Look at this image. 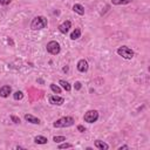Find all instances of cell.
I'll return each mask as SVG.
<instances>
[{"label":"cell","instance_id":"6da1fadb","mask_svg":"<svg viewBox=\"0 0 150 150\" xmlns=\"http://www.w3.org/2000/svg\"><path fill=\"white\" fill-rule=\"evenodd\" d=\"M47 25H48V20H47L45 16L39 15V16H35V18L32 20V22H30V28H32L33 30H40V29L46 28Z\"/></svg>","mask_w":150,"mask_h":150},{"label":"cell","instance_id":"7a4b0ae2","mask_svg":"<svg viewBox=\"0 0 150 150\" xmlns=\"http://www.w3.org/2000/svg\"><path fill=\"white\" fill-rule=\"evenodd\" d=\"M74 123H75V120L71 116H63V117L56 120L53 123V125H54V128H68V127L74 125Z\"/></svg>","mask_w":150,"mask_h":150},{"label":"cell","instance_id":"3957f363","mask_svg":"<svg viewBox=\"0 0 150 150\" xmlns=\"http://www.w3.org/2000/svg\"><path fill=\"white\" fill-rule=\"evenodd\" d=\"M117 54L120 56H122L123 59H125V60H131L134 57V55H135L134 50L131 48H129L128 46H121V47H118L117 48Z\"/></svg>","mask_w":150,"mask_h":150},{"label":"cell","instance_id":"277c9868","mask_svg":"<svg viewBox=\"0 0 150 150\" xmlns=\"http://www.w3.org/2000/svg\"><path fill=\"white\" fill-rule=\"evenodd\" d=\"M46 48H47V52H48L49 54H52V55H56V54H59L60 50H61L60 43H59L57 41H49V42L47 43Z\"/></svg>","mask_w":150,"mask_h":150},{"label":"cell","instance_id":"5b68a950","mask_svg":"<svg viewBox=\"0 0 150 150\" xmlns=\"http://www.w3.org/2000/svg\"><path fill=\"white\" fill-rule=\"evenodd\" d=\"M84 122L87 123H94L98 120V111L97 110H88L83 116Z\"/></svg>","mask_w":150,"mask_h":150},{"label":"cell","instance_id":"8992f818","mask_svg":"<svg viewBox=\"0 0 150 150\" xmlns=\"http://www.w3.org/2000/svg\"><path fill=\"white\" fill-rule=\"evenodd\" d=\"M48 100H49V103L54 105H62L64 103V98L59 95H50Z\"/></svg>","mask_w":150,"mask_h":150},{"label":"cell","instance_id":"52a82bcc","mask_svg":"<svg viewBox=\"0 0 150 150\" xmlns=\"http://www.w3.org/2000/svg\"><path fill=\"white\" fill-rule=\"evenodd\" d=\"M70 27H71V22H70L69 20H66V21H63V22L59 26V30H60V33H62V34H67Z\"/></svg>","mask_w":150,"mask_h":150},{"label":"cell","instance_id":"ba28073f","mask_svg":"<svg viewBox=\"0 0 150 150\" xmlns=\"http://www.w3.org/2000/svg\"><path fill=\"white\" fill-rule=\"evenodd\" d=\"M77 70L79 71H81V73H84V71H87L88 70V62H87V60H84V59H81L79 62H77Z\"/></svg>","mask_w":150,"mask_h":150},{"label":"cell","instance_id":"9c48e42d","mask_svg":"<svg viewBox=\"0 0 150 150\" xmlns=\"http://www.w3.org/2000/svg\"><path fill=\"white\" fill-rule=\"evenodd\" d=\"M9 94H12V88H11V86H2L1 88H0V96L1 97H8L9 96Z\"/></svg>","mask_w":150,"mask_h":150},{"label":"cell","instance_id":"30bf717a","mask_svg":"<svg viewBox=\"0 0 150 150\" xmlns=\"http://www.w3.org/2000/svg\"><path fill=\"white\" fill-rule=\"evenodd\" d=\"M25 120L27 121V122H29V123H32V124H40L41 122H40V120L38 118V117H35V116H33L32 114H25Z\"/></svg>","mask_w":150,"mask_h":150},{"label":"cell","instance_id":"8fae6325","mask_svg":"<svg viewBox=\"0 0 150 150\" xmlns=\"http://www.w3.org/2000/svg\"><path fill=\"white\" fill-rule=\"evenodd\" d=\"M94 145H95V148H97L100 150H108L109 149V145L107 143H104L103 141H100V139H96Z\"/></svg>","mask_w":150,"mask_h":150},{"label":"cell","instance_id":"7c38bea8","mask_svg":"<svg viewBox=\"0 0 150 150\" xmlns=\"http://www.w3.org/2000/svg\"><path fill=\"white\" fill-rule=\"evenodd\" d=\"M73 11L75 13H77L79 15H84V7L82 5H80V4H75L73 6Z\"/></svg>","mask_w":150,"mask_h":150},{"label":"cell","instance_id":"4fadbf2b","mask_svg":"<svg viewBox=\"0 0 150 150\" xmlns=\"http://www.w3.org/2000/svg\"><path fill=\"white\" fill-rule=\"evenodd\" d=\"M34 142H35L36 144H46V143L48 142V139H47V137H45V136L38 135V136L34 137Z\"/></svg>","mask_w":150,"mask_h":150},{"label":"cell","instance_id":"5bb4252c","mask_svg":"<svg viewBox=\"0 0 150 150\" xmlns=\"http://www.w3.org/2000/svg\"><path fill=\"white\" fill-rule=\"evenodd\" d=\"M59 84H61V87L66 90V91H70L71 90V86L68 81H64V80H60L59 81Z\"/></svg>","mask_w":150,"mask_h":150},{"label":"cell","instance_id":"9a60e30c","mask_svg":"<svg viewBox=\"0 0 150 150\" xmlns=\"http://www.w3.org/2000/svg\"><path fill=\"white\" fill-rule=\"evenodd\" d=\"M81 36V29L80 28H75L73 32H71V34H70V39L71 40H76V39H79Z\"/></svg>","mask_w":150,"mask_h":150},{"label":"cell","instance_id":"2e32d148","mask_svg":"<svg viewBox=\"0 0 150 150\" xmlns=\"http://www.w3.org/2000/svg\"><path fill=\"white\" fill-rule=\"evenodd\" d=\"M132 0H111V4L112 5H127V4H130Z\"/></svg>","mask_w":150,"mask_h":150},{"label":"cell","instance_id":"e0dca14e","mask_svg":"<svg viewBox=\"0 0 150 150\" xmlns=\"http://www.w3.org/2000/svg\"><path fill=\"white\" fill-rule=\"evenodd\" d=\"M13 98H14V100H16V101H19V100H22V98H23V93H22L21 90H18V91H15V93L13 94Z\"/></svg>","mask_w":150,"mask_h":150},{"label":"cell","instance_id":"ac0fdd59","mask_svg":"<svg viewBox=\"0 0 150 150\" xmlns=\"http://www.w3.org/2000/svg\"><path fill=\"white\" fill-rule=\"evenodd\" d=\"M50 89H52V91L55 93V94H61V88H60L57 84H55V83H52V84H50Z\"/></svg>","mask_w":150,"mask_h":150},{"label":"cell","instance_id":"d6986e66","mask_svg":"<svg viewBox=\"0 0 150 150\" xmlns=\"http://www.w3.org/2000/svg\"><path fill=\"white\" fill-rule=\"evenodd\" d=\"M53 141H54L55 143H61V142L67 141V138H66L64 136H54V137H53Z\"/></svg>","mask_w":150,"mask_h":150},{"label":"cell","instance_id":"ffe728a7","mask_svg":"<svg viewBox=\"0 0 150 150\" xmlns=\"http://www.w3.org/2000/svg\"><path fill=\"white\" fill-rule=\"evenodd\" d=\"M57 148H59V149H69V148H73V144H71V143H67V142L64 141V143L60 144Z\"/></svg>","mask_w":150,"mask_h":150},{"label":"cell","instance_id":"44dd1931","mask_svg":"<svg viewBox=\"0 0 150 150\" xmlns=\"http://www.w3.org/2000/svg\"><path fill=\"white\" fill-rule=\"evenodd\" d=\"M11 120H12V122L13 123H15V124H18V123H20L21 121H20V118L18 117V116H15V115H12L11 116Z\"/></svg>","mask_w":150,"mask_h":150},{"label":"cell","instance_id":"7402d4cb","mask_svg":"<svg viewBox=\"0 0 150 150\" xmlns=\"http://www.w3.org/2000/svg\"><path fill=\"white\" fill-rule=\"evenodd\" d=\"M74 88H75V90H80V89L82 88L81 82H80V81H76V82H75V84H74Z\"/></svg>","mask_w":150,"mask_h":150},{"label":"cell","instance_id":"603a6c76","mask_svg":"<svg viewBox=\"0 0 150 150\" xmlns=\"http://www.w3.org/2000/svg\"><path fill=\"white\" fill-rule=\"evenodd\" d=\"M11 2H12V0H0V5H4V6L9 5Z\"/></svg>","mask_w":150,"mask_h":150},{"label":"cell","instance_id":"cb8c5ba5","mask_svg":"<svg viewBox=\"0 0 150 150\" xmlns=\"http://www.w3.org/2000/svg\"><path fill=\"white\" fill-rule=\"evenodd\" d=\"M77 130H79L80 132H84V131H86V128H84L82 124H79V125H77Z\"/></svg>","mask_w":150,"mask_h":150},{"label":"cell","instance_id":"d4e9b609","mask_svg":"<svg viewBox=\"0 0 150 150\" xmlns=\"http://www.w3.org/2000/svg\"><path fill=\"white\" fill-rule=\"evenodd\" d=\"M122 149H129V146L128 145H122V146L118 148V150H122Z\"/></svg>","mask_w":150,"mask_h":150},{"label":"cell","instance_id":"484cf974","mask_svg":"<svg viewBox=\"0 0 150 150\" xmlns=\"http://www.w3.org/2000/svg\"><path fill=\"white\" fill-rule=\"evenodd\" d=\"M8 43H11V45H12V46H13V45H14V43H13V40H12V39H11V38H8Z\"/></svg>","mask_w":150,"mask_h":150}]
</instances>
